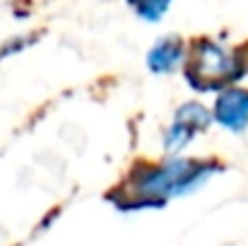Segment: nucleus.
<instances>
[{"label": "nucleus", "instance_id": "3", "mask_svg": "<svg viewBox=\"0 0 248 246\" xmlns=\"http://www.w3.org/2000/svg\"><path fill=\"white\" fill-rule=\"evenodd\" d=\"M215 123L227 128L229 133H244L248 128V89L227 84L219 89L212 106Z\"/></svg>", "mask_w": 248, "mask_h": 246}, {"label": "nucleus", "instance_id": "7", "mask_svg": "<svg viewBox=\"0 0 248 246\" xmlns=\"http://www.w3.org/2000/svg\"><path fill=\"white\" fill-rule=\"evenodd\" d=\"M246 68H248V63H246Z\"/></svg>", "mask_w": 248, "mask_h": 246}, {"label": "nucleus", "instance_id": "1", "mask_svg": "<svg viewBox=\"0 0 248 246\" xmlns=\"http://www.w3.org/2000/svg\"><path fill=\"white\" fill-rule=\"evenodd\" d=\"M217 171L215 162L186 160L178 155H169V160L147 169H140L130 183L138 203H162L166 198L188 196L205 186L210 176Z\"/></svg>", "mask_w": 248, "mask_h": 246}, {"label": "nucleus", "instance_id": "6", "mask_svg": "<svg viewBox=\"0 0 248 246\" xmlns=\"http://www.w3.org/2000/svg\"><path fill=\"white\" fill-rule=\"evenodd\" d=\"M130 7L138 12V17L147 19V22H157L164 17V12L169 10L171 0H128Z\"/></svg>", "mask_w": 248, "mask_h": 246}, {"label": "nucleus", "instance_id": "5", "mask_svg": "<svg viewBox=\"0 0 248 246\" xmlns=\"http://www.w3.org/2000/svg\"><path fill=\"white\" fill-rule=\"evenodd\" d=\"M212 121H215L212 111H210L205 104H200V101H186V104H181V106L176 109V114H173V123H178L181 128H186V131L193 133V135L205 133Z\"/></svg>", "mask_w": 248, "mask_h": 246}, {"label": "nucleus", "instance_id": "4", "mask_svg": "<svg viewBox=\"0 0 248 246\" xmlns=\"http://www.w3.org/2000/svg\"><path fill=\"white\" fill-rule=\"evenodd\" d=\"M188 58V51L178 36H162L147 51V68L155 75H169Z\"/></svg>", "mask_w": 248, "mask_h": 246}, {"label": "nucleus", "instance_id": "2", "mask_svg": "<svg viewBox=\"0 0 248 246\" xmlns=\"http://www.w3.org/2000/svg\"><path fill=\"white\" fill-rule=\"evenodd\" d=\"M246 70L239 51L215 41L198 39L188 53V78L198 89H219L236 80Z\"/></svg>", "mask_w": 248, "mask_h": 246}]
</instances>
